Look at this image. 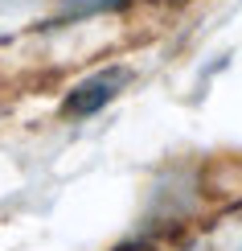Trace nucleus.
I'll return each instance as SVG.
<instances>
[{
	"label": "nucleus",
	"mask_w": 242,
	"mask_h": 251,
	"mask_svg": "<svg viewBox=\"0 0 242 251\" xmlns=\"http://www.w3.org/2000/svg\"><path fill=\"white\" fill-rule=\"evenodd\" d=\"M128 78H132L128 70H103V75L78 82L66 95V103H62V116H94L99 107H107V103L128 87Z\"/></svg>",
	"instance_id": "nucleus-1"
},
{
	"label": "nucleus",
	"mask_w": 242,
	"mask_h": 251,
	"mask_svg": "<svg viewBox=\"0 0 242 251\" xmlns=\"http://www.w3.org/2000/svg\"><path fill=\"white\" fill-rule=\"evenodd\" d=\"M128 0H78L74 13H103V8H123Z\"/></svg>",
	"instance_id": "nucleus-2"
}]
</instances>
